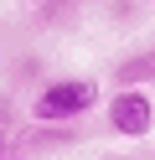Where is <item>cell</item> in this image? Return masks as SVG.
<instances>
[{
    "instance_id": "6da1fadb",
    "label": "cell",
    "mask_w": 155,
    "mask_h": 160,
    "mask_svg": "<svg viewBox=\"0 0 155 160\" xmlns=\"http://www.w3.org/2000/svg\"><path fill=\"white\" fill-rule=\"evenodd\" d=\"M98 98H103V88L93 78H47L31 93L26 114H31V124H78L88 108H98Z\"/></svg>"
},
{
    "instance_id": "7a4b0ae2",
    "label": "cell",
    "mask_w": 155,
    "mask_h": 160,
    "mask_svg": "<svg viewBox=\"0 0 155 160\" xmlns=\"http://www.w3.org/2000/svg\"><path fill=\"white\" fill-rule=\"evenodd\" d=\"M103 124H109V134H119V139H145L155 129V98H150V88H119V93H109Z\"/></svg>"
},
{
    "instance_id": "3957f363",
    "label": "cell",
    "mask_w": 155,
    "mask_h": 160,
    "mask_svg": "<svg viewBox=\"0 0 155 160\" xmlns=\"http://www.w3.org/2000/svg\"><path fill=\"white\" fill-rule=\"evenodd\" d=\"M119 88H150L155 83V52H140V57H124L119 62Z\"/></svg>"
},
{
    "instance_id": "277c9868",
    "label": "cell",
    "mask_w": 155,
    "mask_h": 160,
    "mask_svg": "<svg viewBox=\"0 0 155 160\" xmlns=\"http://www.w3.org/2000/svg\"><path fill=\"white\" fill-rule=\"evenodd\" d=\"M0 155H10V134H5V124H0Z\"/></svg>"
},
{
    "instance_id": "5b68a950",
    "label": "cell",
    "mask_w": 155,
    "mask_h": 160,
    "mask_svg": "<svg viewBox=\"0 0 155 160\" xmlns=\"http://www.w3.org/2000/svg\"><path fill=\"white\" fill-rule=\"evenodd\" d=\"M0 160H26V155H21V150H10V155H0Z\"/></svg>"
},
{
    "instance_id": "8992f818",
    "label": "cell",
    "mask_w": 155,
    "mask_h": 160,
    "mask_svg": "<svg viewBox=\"0 0 155 160\" xmlns=\"http://www.w3.org/2000/svg\"><path fill=\"white\" fill-rule=\"evenodd\" d=\"M26 5H57V0H26Z\"/></svg>"
},
{
    "instance_id": "52a82bcc",
    "label": "cell",
    "mask_w": 155,
    "mask_h": 160,
    "mask_svg": "<svg viewBox=\"0 0 155 160\" xmlns=\"http://www.w3.org/2000/svg\"><path fill=\"white\" fill-rule=\"evenodd\" d=\"M150 5H155V0H150Z\"/></svg>"
}]
</instances>
